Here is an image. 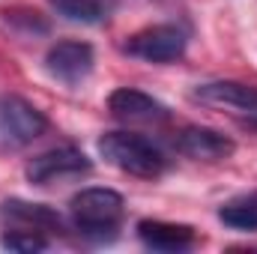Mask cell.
<instances>
[{
	"label": "cell",
	"mask_w": 257,
	"mask_h": 254,
	"mask_svg": "<svg viewBox=\"0 0 257 254\" xmlns=\"http://www.w3.org/2000/svg\"><path fill=\"white\" fill-rule=\"evenodd\" d=\"M93 63H96L93 45L78 42V39H63L51 45L45 54V72L66 87H78L81 81H87L93 72Z\"/></svg>",
	"instance_id": "52a82bcc"
},
{
	"label": "cell",
	"mask_w": 257,
	"mask_h": 254,
	"mask_svg": "<svg viewBox=\"0 0 257 254\" xmlns=\"http://www.w3.org/2000/svg\"><path fill=\"white\" fill-rule=\"evenodd\" d=\"M192 99L200 105L227 111L248 126H257V87H248L242 81H206L192 90Z\"/></svg>",
	"instance_id": "8992f818"
},
{
	"label": "cell",
	"mask_w": 257,
	"mask_h": 254,
	"mask_svg": "<svg viewBox=\"0 0 257 254\" xmlns=\"http://www.w3.org/2000/svg\"><path fill=\"white\" fill-rule=\"evenodd\" d=\"M93 171V162L78 150V147H54L39 156H33L24 168L27 180L33 186H51V183H66V180H81Z\"/></svg>",
	"instance_id": "277c9868"
},
{
	"label": "cell",
	"mask_w": 257,
	"mask_h": 254,
	"mask_svg": "<svg viewBox=\"0 0 257 254\" xmlns=\"http://www.w3.org/2000/svg\"><path fill=\"white\" fill-rule=\"evenodd\" d=\"M45 114L21 96H0V156L18 153L45 135Z\"/></svg>",
	"instance_id": "3957f363"
},
{
	"label": "cell",
	"mask_w": 257,
	"mask_h": 254,
	"mask_svg": "<svg viewBox=\"0 0 257 254\" xmlns=\"http://www.w3.org/2000/svg\"><path fill=\"white\" fill-rule=\"evenodd\" d=\"M218 218L230 230H242V233L257 230V191H248V194H239V197L227 200L218 209Z\"/></svg>",
	"instance_id": "4fadbf2b"
},
{
	"label": "cell",
	"mask_w": 257,
	"mask_h": 254,
	"mask_svg": "<svg viewBox=\"0 0 257 254\" xmlns=\"http://www.w3.org/2000/svg\"><path fill=\"white\" fill-rule=\"evenodd\" d=\"M138 239L153 248V251H189L197 242V233L189 224H174V221H159V218H144L138 221Z\"/></svg>",
	"instance_id": "30bf717a"
},
{
	"label": "cell",
	"mask_w": 257,
	"mask_h": 254,
	"mask_svg": "<svg viewBox=\"0 0 257 254\" xmlns=\"http://www.w3.org/2000/svg\"><path fill=\"white\" fill-rule=\"evenodd\" d=\"M0 221H9V227H24V230H63V218L57 209L45 203H27V200H3L0 203Z\"/></svg>",
	"instance_id": "8fae6325"
},
{
	"label": "cell",
	"mask_w": 257,
	"mask_h": 254,
	"mask_svg": "<svg viewBox=\"0 0 257 254\" xmlns=\"http://www.w3.org/2000/svg\"><path fill=\"white\" fill-rule=\"evenodd\" d=\"M0 245L6 251L15 254H33V251H45L48 248V236L39 230H24V227H12L9 233L0 236Z\"/></svg>",
	"instance_id": "5bb4252c"
},
{
	"label": "cell",
	"mask_w": 257,
	"mask_h": 254,
	"mask_svg": "<svg viewBox=\"0 0 257 254\" xmlns=\"http://www.w3.org/2000/svg\"><path fill=\"white\" fill-rule=\"evenodd\" d=\"M108 111L123 123H162L171 117V111L159 99L135 87H117L108 96Z\"/></svg>",
	"instance_id": "ba28073f"
},
{
	"label": "cell",
	"mask_w": 257,
	"mask_h": 254,
	"mask_svg": "<svg viewBox=\"0 0 257 254\" xmlns=\"http://www.w3.org/2000/svg\"><path fill=\"white\" fill-rule=\"evenodd\" d=\"M99 156L132 177L141 180H156L168 171V156L144 135H132V132H108L99 138Z\"/></svg>",
	"instance_id": "6da1fadb"
},
{
	"label": "cell",
	"mask_w": 257,
	"mask_h": 254,
	"mask_svg": "<svg viewBox=\"0 0 257 254\" xmlns=\"http://www.w3.org/2000/svg\"><path fill=\"white\" fill-rule=\"evenodd\" d=\"M48 3L54 6L57 15L75 24H105L117 9V0H48Z\"/></svg>",
	"instance_id": "7c38bea8"
},
{
	"label": "cell",
	"mask_w": 257,
	"mask_h": 254,
	"mask_svg": "<svg viewBox=\"0 0 257 254\" xmlns=\"http://www.w3.org/2000/svg\"><path fill=\"white\" fill-rule=\"evenodd\" d=\"M123 212H126L123 194L114 189H99V186L81 189L69 200V215L75 227L84 236H96V239L114 236L123 221Z\"/></svg>",
	"instance_id": "7a4b0ae2"
},
{
	"label": "cell",
	"mask_w": 257,
	"mask_h": 254,
	"mask_svg": "<svg viewBox=\"0 0 257 254\" xmlns=\"http://www.w3.org/2000/svg\"><path fill=\"white\" fill-rule=\"evenodd\" d=\"M186 45H189V39L177 24H153V27L128 36L123 51L144 63H174L186 54Z\"/></svg>",
	"instance_id": "5b68a950"
},
{
	"label": "cell",
	"mask_w": 257,
	"mask_h": 254,
	"mask_svg": "<svg viewBox=\"0 0 257 254\" xmlns=\"http://www.w3.org/2000/svg\"><path fill=\"white\" fill-rule=\"evenodd\" d=\"M174 147H177V153H183L189 159H197V162H218V159L233 156V150H236V144L227 135L206 126L180 129L177 138H174Z\"/></svg>",
	"instance_id": "9c48e42d"
}]
</instances>
